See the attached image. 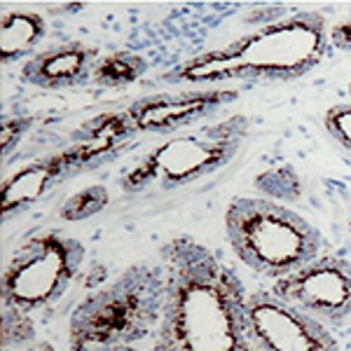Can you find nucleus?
<instances>
[{"mask_svg": "<svg viewBox=\"0 0 351 351\" xmlns=\"http://www.w3.org/2000/svg\"><path fill=\"white\" fill-rule=\"evenodd\" d=\"M157 351H246L248 293L239 276L190 237L162 248Z\"/></svg>", "mask_w": 351, "mask_h": 351, "instance_id": "f257e3e1", "label": "nucleus"}, {"mask_svg": "<svg viewBox=\"0 0 351 351\" xmlns=\"http://www.w3.org/2000/svg\"><path fill=\"white\" fill-rule=\"evenodd\" d=\"M326 45L324 16L298 12L185 61L167 80L204 87L232 80H295L319 66Z\"/></svg>", "mask_w": 351, "mask_h": 351, "instance_id": "f03ea898", "label": "nucleus"}, {"mask_svg": "<svg viewBox=\"0 0 351 351\" xmlns=\"http://www.w3.org/2000/svg\"><path fill=\"white\" fill-rule=\"evenodd\" d=\"M225 234L239 263L271 281L307 267L324 251V237L307 218L265 197L232 199Z\"/></svg>", "mask_w": 351, "mask_h": 351, "instance_id": "7ed1b4c3", "label": "nucleus"}, {"mask_svg": "<svg viewBox=\"0 0 351 351\" xmlns=\"http://www.w3.org/2000/svg\"><path fill=\"white\" fill-rule=\"evenodd\" d=\"M84 246L75 237L49 230L21 241L3 267V307L31 316L52 307L68 293L82 267Z\"/></svg>", "mask_w": 351, "mask_h": 351, "instance_id": "20e7f679", "label": "nucleus"}, {"mask_svg": "<svg viewBox=\"0 0 351 351\" xmlns=\"http://www.w3.org/2000/svg\"><path fill=\"white\" fill-rule=\"evenodd\" d=\"M164 279L160 269H132L110 288L96 293L73 316L71 347L87 351L143 335L152 321L160 324Z\"/></svg>", "mask_w": 351, "mask_h": 351, "instance_id": "39448f33", "label": "nucleus"}, {"mask_svg": "<svg viewBox=\"0 0 351 351\" xmlns=\"http://www.w3.org/2000/svg\"><path fill=\"white\" fill-rule=\"evenodd\" d=\"M241 134L243 120L232 117L230 122L218 127H204L199 132L164 141L122 173V190H173L206 178L234 157L241 143Z\"/></svg>", "mask_w": 351, "mask_h": 351, "instance_id": "423d86ee", "label": "nucleus"}, {"mask_svg": "<svg viewBox=\"0 0 351 351\" xmlns=\"http://www.w3.org/2000/svg\"><path fill=\"white\" fill-rule=\"evenodd\" d=\"M269 291L330 330L351 319V263L344 258H316L307 267L271 281Z\"/></svg>", "mask_w": 351, "mask_h": 351, "instance_id": "0eeeda50", "label": "nucleus"}, {"mask_svg": "<svg viewBox=\"0 0 351 351\" xmlns=\"http://www.w3.org/2000/svg\"><path fill=\"white\" fill-rule=\"evenodd\" d=\"M248 339L263 351H337L332 330L271 291L248 293L246 300Z\"/></svg>", "mask_w": 351, "mask_h": 351, "instance_id": "6e6552de", "label": "nucleus"}, {"mask_svg": "<svg viewBox=\"0 0 351 351\" xmlns=\"http://www.w3.org/2000/svg\"><path fill=\"white\" fill-rule=\"evenodd\" d=\"M234 96L237 94L220 92V89H197V92L188 89V92L160 94L134 104L124 117L141 132L171 134L208 117L220 106L234 101Z\"/></svg>", "mask_w": 351, "mask_h": 351, "instance_id": "1a4fd4ad", "label": "nucleus"}, {"mask_svg": "<svg viewBox=\"0 0 351 351\" xmlns=\"http://www.w3.org/2000/svg\"><path fill=\"white\" fill-rule=\"evenodd\" d=\"M96 73V49L82 43H64L36 52L24 64V80L40 89L77 87Z\"/></svg>", "mask_w": 351, "mask_h": 351, "instance_id": "9d476101", "label": "nucleus"}, {"mask_svg": "<svg viewBox=\"0 0 351 351\" xmlns=\"http://www.w3.org/2000/svg\"><path fill=\"white\" fill-rule=\"evenodd\" d=\"M45 19L38 12H5L0 21V61L3 66L14 64L21 59H31L36 54L38 45L45 38Z\"/></svg>", "mask_w": 351, "mask_h": 351, "instance_id": "9b49d317", "label": "nucleus"}, {"mask_svg": "<svg viewBox=\"0 0 351 351\" xmlns=\"http://www.w3.org/2000/svg\"><path fill=\"white\" fill-rule=\"evenodd\" d=\"M141 64L136 56H112L106 64L96 66V82L99 84H122V82H132L136 75L141 73Z\"/></svg>", "mask_w": 351, "mask_h": 351, "instance_id": "f8f14e48", "label": "nucleus"}, {"mask_svg": "<svg viewBox=\"0 0 351 351\" xmlns=\"http://www.w3.org/2000/svg\"><path fill=\"white\" fill-rule=\"evenodd\" d=\"M326 129L339 145L351 152V101L326 112Z\"/></svg>", "mask_w": 351, "mask_h": 351, "instance_id": "ddd939ff", "label": "nucleus"}, {"mask_svg": "<svg viewBox=\"0 0 351 351\" xmlns=\"http://www.w3.org/2000/svg\"><path fill=\"white\" fill-rule=\"evenodd\" d=\"M87 351H138V349H134L132 344H127V342H115V344H104V347H94Z\"/></svg>", "mask_w": 351, "mask_h": 351, "instance_id": "4468645a", "label": "nucleus"}, {"mask_svg": "<svg viewBox=\"0 0 351 351\" xmlns=\"http://www.w3.org/2000/svg\"><path fill=\"white\" fill-rule=\"evenodd\" d=\"M246 351H263V349H258V347H256V344H253V342H251V347H248Z\"/></svg>", "mask_w": 351, "mask_h": 351, "instance_id": "2eb2a0df", "label": "nucleus"}, {"mask_svg": "<svg viewBox=\"0 0 351 351\" xmlns=\"http://www.w3.org/2000/svg\"><path fill=\"white\" fill-rule=\"evenodd\" d=\"M36 351H56V349H49V347H38Z\"/></svg>", "mask_w": 351, "mask_h": 351, "instance_id": "dca6fc26", "label": "nucleus"}, {"mask_svg": "<svg viewBox=\"0 0 351 351\" xmlns=\"http://www.w3.org/2000/svg\"><path fill=\"white\" fill-rule=\"evenodd\" d=\"M349 96H351V84H349Z\"/></svg>", "mask_w": 351, "mask_h": 351, "instance_id": "f3484780", "label": "nucleus"}]
</instances>
